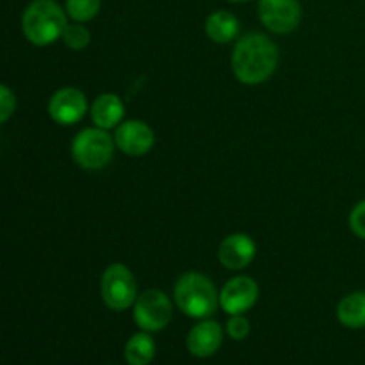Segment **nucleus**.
<instances>
[{"label":"nucleus","mask_w":365,"mask_h":365,"mask_svg":"<svg viewBox=\"0 0 365 365\" xmlns=\"http://www.w3.org/2000/svg\"><path fill=\"white\" fill-rule=\"evenodd\" d=\"M239 29H241V25H239L237 16L230 11H214L205 20L207 38L214 43H220V45L234 41L239 36Z\"/></svg>","instance_id":"nucleus-14"},{"label":"nucleus","mask_w":365,"mask_h":365,"mask_svg":"<svg viewBox=\"0 0 365 365\" xmlns=\"http://www.w3.org/2000/svg\"><path fill=\"white\" fill-rule=\"evenodd\" d=\"M280 52L273 39L250 32L237 39L232 50V71L245 86H259L277 71Z\"/></svg>","instance_id":"nucleus-1"},{"label":"nucleus","mask_w":365,"mask_h":365,"mask_svg":"<svg viewBox=\"0 0 365 365\" xmlns=\"http://www.w3.org/2000/svg\"><path fill=\"white\" fill-rule=\"evenodd\" d=\"M349 228L356 237L365 241V200L356 203L349 214Z\"/></svg>","instance_id":"nucleus-21"},{"label":"nucleus","mask_w":365,"mask_h":365,"mask_svg":"<svg viewBox=\"0 0 365 365\" xmlns=\"http://www.w3.org/2000/svg\"><path fill=\"white\" fill-rule=\"evenodd\" d=\"M116 143L109 130L91 127L78 132L71 141V157L86 171H100L109 166Z\"/></svg>","instance_id":"nucleus-4"},{"label":"nucleus","mask_w":365,"mask_h":365,"mask_svg":"<svg viewBox=\"0 0 365 365\" xmlns=\"http://www.w3.org/2000/svg\"><path fill=\"white\" fill-rule=\"evenodd\" d=\"M100 294L107 309L114 312H123L134 307L139 296L134 273L120 262L107 266L100 280Z\"/></svg>","instance_id":"nucleus-5"},{"label":"nucleus","mask_w":365,"mask_h":365,"mask_svg":"<svg viewBox=\"0 0 365 365\" xmlns=\"http://www.w3.org/2000/svg\"><path fill=\"white\" fill-rule=\"evenodd\" d=\"M257 255V245L248 234H230L223 239L217 252L221 266L230 271H241L253 262Z\"/></svg>","instance_id":"nucleus-11"},{"label":"nucleus","mask_w":365,"mask_h":365,"mask_svg":"<svg viewBox=\"0 0 365 365\" xmlns=\"http://www.w3.org/2000/svg\"><path fill=\"white\" fill-rule=\"evenodd\" d=\"M337 319L342 327L360 330L365 328V292H351L337 305Z\"/></svg>","instance_id":"nucleus-15"},{"label":"nucleus","mask_w":365,"mask_h":365,"mask_svg":"<svg viewBox=\"0 0 365 365\" xmlns=\"http://www.w3.org/2000/svg\"><path fill=\"white\" fill-rule=\"evenodd\" d=\"M252 331L250 321L246 319L245 314H237V316H230L227 323V334L232 341H245Z\"/></svg>","instance_id":"nucleus-19"},{"label":"nucleus","mask_w":365,"mask_h":365,"mask_svg":"<svg viewBox=\"0 0 365 365\" xmlns=\"http://www.w3.org/2000/svg\"><path fill=\"white\" fill-rule=\"evenodd\" d=\"M102 7V0H66L64 11L73 21L88 24L95 20Z\"/></svg>","instance_id":"nucleus-17"},{"label":"nucleus","mask_w":365,"mask_h":365,"mask_svg":"<svg viewBox=\"0 0 365 365\" xmlns=\"http://www.w3.org/2000/svg\"><path fill=\"white\" fill-rule=\"evenodd\" d=\"M189 353L196 359H209L216 355L217 349L223 344V328L217 321L203 319L202 323L195 324L187 334Z\"/></svg>","instance_id":"nucleus-12"},{"label":"nucleus","mask_w":365,"mask_h":365,"mask_svg":"<svg viewBox=\"0 0 365 365\" xmlns=\"http://www.w3.org/2000/svg\"><path fill=\"white\" fill-rule=\"evenodd\" d=\"M88 113V98L77 88H61L50 96L48 114L56 123L75 125Z\"/></svg>","instance_id":"nucleus-10"},{"label":"nucleus","mask_w":365,"mask_h":365,"mask_svg":"<svg viewBox=\"0 0 365 365\" xmlns=\"http://www.w3.org/2000/svg\"><path fill=\"white\" fill-rule=\"evenodd\" d=\"M68 14L56 0H32L21 14V31L29 43L48 46L61 39Z\"/></svg>","instance_id":"nucleus-2"},{"label":"nucleus","mask_w":365,"mask_h":365,"mask_svg":"<svg viewBox=\"0 0 365 365\" xmlns=\"http://www.w3.org/2000/svg\"><path fill=\"white\" fill-rule=\"evenodd\" d=\"M16 110V96L7 86L0 84V125L6 123Z\"/></svg>","instance_id":"nucleus-20"},{"label":"nucleus","mask_w":365,"mask_h":365,"mask_svg":"<svg viewBox=\"0 0 365 365\" xmlns=\"http://www.w3.org/2000/svg\"><path fill=\"white\" fill-rule=\"evenodd\" d=\"M230 4H242V2H250V0H227Z\"/></svg>","instance_id":"nucleus-22"},{"label":"nucleus","mask_w":365,"mask_h":365,"mask_svg":"<svg viewBox=\"0 0 365 365\" xmlns=\"http://www.w3.org/2000/svg\"><path fill=\"white\" fill-rule=\"evenodd\" d=\"M173 317V305L160 289H148L138 296L134 303V321L139 330L155 334L164 330Z\"/></svg>","instance_id":"nucleus-6"},{"label":"nucleus","mask_w":365,"mask_h":365,"mask_svg":"<svg viewBox=\"0 0 365 365\" xmlns=\"http://www.w3.org/2000/svg\"><path fill=\"white\" fill-rule=\"evenodd\" d=\"M259 284L252 277H234L220 291V307L230 316L246 314L259 302Z\"/></svg>","instance_id":"nucleus-8"},{"label":"nucleus","mask_w":365,"mask_h":365,"mask_svg":"<svg viewBox=\"0 0 365 365\" xmlns=\"http://www.w3.org/2000/svg\"><path fill=\"white\" fill-rule=\"evenodd\" d=\"M173 296L178 309L192 319H207L220 307V292L214 282L196 271H189L178 278Z\"/></svg>","instance_id":"nucleus-3"},{"label":"nucleus","mask_w":365,"mask_h":365,"mask_svg":"<svg viewBox=\"0 0 365 365\" xmlns=\"http://www.w3.org/2000/svg\"><path fill=\"white\" fill-rule=\"evenodd\" d=\"M89 113H91V120L95 127L110 130V128H116L123 121L125 103L114 93H103V95L96 96Z\"/></svg>","instance_id":"nucleus-13"},{"label":"nucleus","mask_w":365,"mask_h":365,"mask_svg":"<svg viewBox=\"0 0 365 365\" xmlns=\"http://www.w3.org/2000/svg\"><path fill=\"white\" fill-rule=\"evenodd\" d=\"M114 143L125 155L143 157L155 145V132L141 120H123L114 128Z\"/></svg>","instance_id":"nucleus-9"},{"label":"nucleus","mask_w":365,"mask_h":365,"mask_svg":"<svg viewBox=\"0 0 365 365\" xmlns=\"http://www.w3.org/2000/svg\"><path fill=\"white\" fill-rule=\"evenodd\" d=\"M64 45L71 50H84L91 43V32L81 21H71L66 25L63 36H61Z\"/></svg>","instance_id":"nucleus-18"},{"label":"nucleus","mask_w":365,"mask_h":365,"mask_svg":"<svg viewBox=\"0 0 365 365\" xmlns=\"http://www.w3.org/2000/svg\"><path fill=\"white\" fill-rule=\"evenodd\" d=\"M259 18L273 34H291L302 24L299 0H259Z\"/></svg>","instance_id":"nucleus-7"},{"label":"nucleus","mask_w":365,"mask_h":365,"mask_svg":"<svg viewBox=\"0 0 365 365\" xmlns=\"http://www.w3.org/2000/svg\"><path fill=\"white\" fill-rule=\"evenodd\" d=\"M155 342L148 331H139L134 334L125 344V360L128 365H150L155 359Z\"/></svg>","instance_id":"nucleus-16"}]
</instances>
